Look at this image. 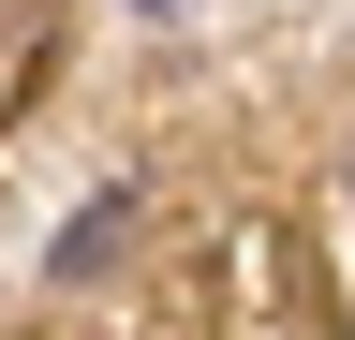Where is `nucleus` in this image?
I'll list each match as a JSON object with an SVG mask.
<instances>
[{
  "label": "nucleus",
  "instance_id": "1",
  "mask_svg": "<svg viewBox=\"0 0 355 340\" xmlns=\"http://www.w3.org/2000/svg\"><path fill=\"white\" fill-rule=\"evenodd\" d=\"M133 237H148V193L119 178V193H89L74 222H60V251H44V281H104V267H119Z\"/></svg>",
  "mask_w": 355,
  "mask_h": 340
},
{
  "label": "nucleus",
  "instance_id": "2",
  "mask_svg": "<svg viewBox=\"0 0 355 340\" xmlns=\"http://www.w3.org/2000/svg\"><path fill=\"white\" fill-rule=\"evenodd\" d=\"M44 60H60V0H0V118L44 89Z\"/></svg>",
  "mask_w": 355,
  "mask_h": 340
}]
</instances>
